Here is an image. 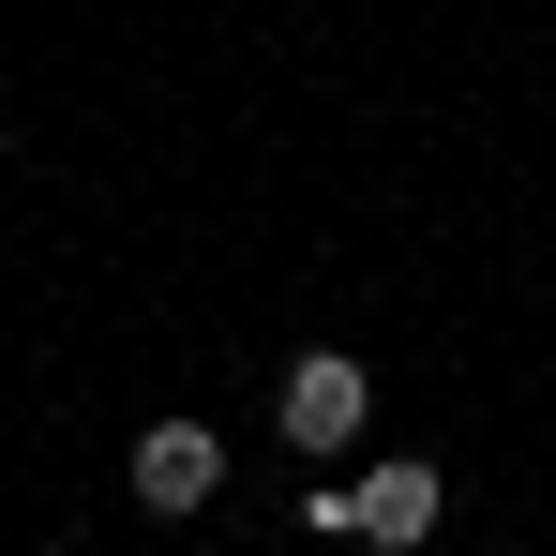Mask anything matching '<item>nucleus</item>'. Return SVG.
Masks as SVG:
<instances>
[{
	"instance_id": "1",
	"label": "nucleus",
	"mask_w": 556,
	"mask_h": 556,
	"mask_svg": "<svg viewBox=\"0 0 556 556\" xmlns=\"http://www.w3.org/2000/svg\"><path fill=\"white\" fill-rule=\"evenodd\" d=\"M226 496V437L211 421H151L136 437V511H211Z\"/></svg>"
},
{
	"instance_id": "2",
	"label": "nucleus",
	"mask_w": 556,
	"mask_h": 556,
	"mask_svg": "<svg viewBox=\"0 0 556 556\" xmlns=\"http://www.w3.org/2000/svg\"><path fill=\"white\" fill-rule=\"evenodd\" d=\"M362 406H376L362 362H331V346H316V362H286V437H301V452H346V437H362Z\"/></svg>"
},
{
	"instance_id": "3",
	"label": "nucleus",
	"mask_w": 556,
	"mask_h": 556,
	"mask_svg": "<svg viewBox=\"0 0 556 556\" xmlns=\"http://www.w3.org/2000/svg\"><path fill=\"white\" fill-rule=\"evenodd\" d=\"M346 496H362V542H437V466H362V481H346Z\"/></svg>"
},
{
	"instance_id": "4",
	"label": "nucleus",
	"mask_w": 556,
	"mask_h": 556,
	"mask_svg": "<svg viewBox=\"0 0 556 556\" xmlns=\"http://www.w3.org/2000/svg\"><path fill=\"white\" fill-rule=\"evenodd\" d=\"M30 556H61V542H30Z\"/></svg>"
}]
</instances>
